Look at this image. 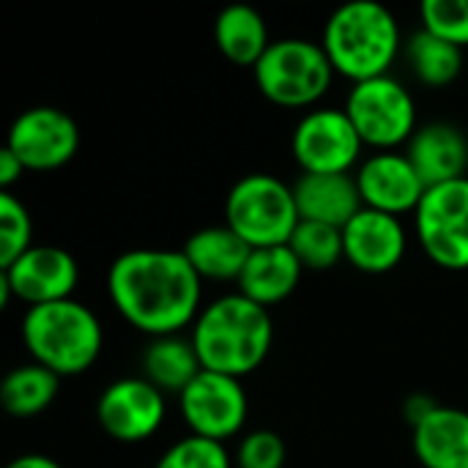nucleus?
<instances>
[{
	"label": "nucleus",
	"instance_id": "obj_17",
	"mask_svg": "<svg viewBox=\"0 0 468 468\" xmlns=\"http://www.w3.org/2000/svg\"><path fill=\"white\" fill-rule=\"evenodd\" d=\"M299 217L332 228H346L362 208L356 176L351 173H302L293 184Z\"/></svg>",
	"mask_w": 468,
	"mask_h": 468
},
{
	"label": "nucleus",
	"instance_id": "obj_15",
	"mask_svg": "<svg viewBox=\"0 0 468 468\" xmlns=\"http://www.w3.org/2000/svg\"><path fill=\"white\" fill-rule=\"evenodd\" d=\"M406 228L400 217L362 208L343 228L346 261L365 274H387L400 266L406 255Z\"/></svg>",
	"mask_w": 468,
	"mask_h": 468
},
{
	"label": "nucleus",
	"instance_id": "obj_7",
	"mask_svg": "<svg viewBox=\"0 0 468 468\" xmlns=\"http://www.w3.org/2000/svg\"><path fill=\"white\" fill-rule=\"evenodd\" d=\"M362 143L378 151L409 145L417 126V101L411 90L392 74L351 85L343 107Z\"/></svg>",
	"mask_w": 468,
	"mask_h": 468
},
{
	"label": "nucleus",
	"instance_id": "obj_21",
	"mask_svg": "<svg viewBox=\"0 0 468 468\" xmlns=\"http://www.w3.org/2000/svg\"><path fill=\"white\" fill-rule=\"evenodd\" d=\"M143 378L165 395H181L200 373L203 365L189 337L167 335L154 337L143 351Z\"/></svg>",
	"mask_w": 468,
	"mask_h": 468
},
{
	"label": "nucleus",
	"instance_id": "obj_16",
	"mask_svg": "<svg viewBox=\"0 0 468 468\" xmlns=\"http://www.w3.org/2000/svg\"><path fill=\"white\" fill-rule=\"evenodd\" d=\"M406 156L428 189L441 186L466 178L468 137L455 123L433 121L414 132V137L406 145Z\"/></svg>",
	"mask_w": 468,
	"mask_h": 468
},
{
	"label": "nucleus",
	"instance_id": "obj_6",
	"mask_svg": "<svg viewBox=\"0 0 468 468\" xmlns=\"http://www.w3.org/2000/svg\"><path fill=\"white\" fill-rule=\"evenodd\" d=\"M299 222L293 186L271 173H250L228 192L225 225L252 250L288 244Z\"/></svg>",
	"mask_w": 468,
	"mask_h": 468
},
{
	"label": "nucleus",
	"instance_id": "obj_10",
	"mask_svg": "<svg viewBox=\"0 0 468 468\" xmlns=\"http://www.w3.org/2000/svg\"><path fill=\"white\" fill-rule=\"evenodd\" d=\"M80 282V266L71 252L55 244H33L8 269H0V304L19 299L27 307L71 299Z\"/></svg>",
	"mask_w": 468,
	"mask_h": 468
},
{
	"label": "nucleus",
	"instance_id": "obj_30",
	"mask_svg": "<svg viewBox=\"0 0 468 468\" xmlns=\"http://www.w3.org/2000/svg\"><path fill=\"white\" fill-rule=\"evenodd\" d=\"M441 403H436L431 395H425V392H417V395H411L409 400H406V406H403V417H406V422L411 425V431L420 425V422H425L436 409H439Z\"/></svg>",
	"mask_w": 468,
	"mask_h": 468
},
{
	"label": "nucleus",
	"instance_id": "obj_13",
	"mask_svg": "<svg viewBox=\"0 0 468 468\" xmlns=\"http://www.w3.org/2000/svg\"><path fill=\"white\" fill-rule=\"evenodd\" d=\"M167 417L165 392L143 376L112 381L96 403L101 431L121 444H143L159 433Z\"/></svg>",
	"mask_w": 468,
	"mask_h": 468
},
{
	"label": "nucleus",
	"instance_id": "obj_1",
	"mask_svg": "<svg viewBox=\"0 0 468 468\" xmlns=\"http://www.w3.org/2000/svg\"><path fill=\"white\" fill-rule=\"evenodd\" d=\"M107 296L118 315L154 337L181 335L203 310V280L181 250H129L110 263Z\"/></svg>",
	"mask_w": 468,
	"mask_h": 468
},
{
	"label": "nucleus",
	"instance_id": "obj_29",
	"mask_svg": "<svg viewBox=\"0 0 468 468\" xmlns=\"http://www.w3.org/2000/svg\"><path fill=\"white\" fill-rule=\"evenodd\" d=\"M288 447L285 439L274 431H252L241 436L236 447V468H285Z\"/></svg>",
	"mask_w": 468,
	"mask_h": 468
},
{
	"label": "nucleus",
	"instance_id": "obj_19",
	"mask_svg": "<svg viewBox=\"0 0 468 468\" xmlns=\"http://www.w3.org/2000/svg\"><path fill=\"white\" fill-rule=\"evenodd\" d=\"M411 447L422 468H468V411L439 406L411 431Z\"/></svg>",
	"mask_w": 468,
	"mask_h": 468
},
{
	"label": "nucleus",
	"instance_id": "obj_4",
	"mask_svg": "<svg viewBox=\"0 0 468 468\" xmlns=\"http://www.w3.org/2000/svg\"><path fill=\"white\" fill-rule=\"evenodd\" d=\"M22 343L30 362L60 378H74L96 365L104 346V332L90 307L77 299H66L27 307L22 318Z\"/></svg>",
	"mask_w": 468,
	"mask_h": 468
},
{
	"label": "nucleus",
	"instance_id": "obj_18",
	"mask_svg": "<svg viewBox=\"0 0 468 468\" xmlns=\"http://www.w3.org/2000/svg\"><path fill=\"white\" fill-rule=\"evenodd\" d=\"M302 274H304V269L288 244L263 247V250L250 252V261L236 285H239L241 296H247L250 302L269 310V307L285 302L299 288Z\"/></svg>",
	"mask_w": 468,
	"mask_h": 468
},
{
	"label": "nucleus",
	"instance_id": "obj_28",
	"mask_svg": "<svg viewBox=\"0 0 468 468\" xmlns=\"http://www.w3.org/2000/svg\"><path fill=\"white\" fill-rule=\"evenodd\" d=\"M156 468H233V461L225 444L200 436H186L159 458Z\"/></svg>",
	"mask_w": 468,
	"mask_h": 468
},
{
	"label": "nucleus",
	"instance_id": "obj_26",
	"mask_svg": "<svg viewBox=\"0 0 468 468\" xmlns=\"http://www.w3.org/2000/svg\"><path fill=\"white\" fill-rule=\"evenodd\" d=\"M33 247V219L14 192H0V269H8Z\"/></svg>",
	"mask_w": 468,
	"mask_h": 468
},
{
	"label": "nucleus",
	"instance_id": "obj_8",
	"mask_svg": "<svg viewBox=\"0 0 468 468\" xmlns=\"http://www.w3.org/2000/svg\"><path fill=\"white\" fill-rule=\"evenodd\" d=\"M422 252L447 271H468V176L431 186L414 211Z\"/></svg>",
	"mask_w": 468,
	"mask_h": 468
},
{
	"label": "nucleus",
	"instance_id": "obj_27",
	"mask_svg": "<svg viewBox=\"0 0 468 468\" xmlns=\"http://www.w3.org/2000/svg\"><path fill=\"white\" fill-rule=\"evenodd\" d=\"M422 27L461 49L468 47V0H425L420 5Z\"/></svg>",
	"mask_w": 468,
	"mask_h": 468
},
{
	"label": "nucleus",
	"instance_id": "obj_9",
	"mask_svg": "<svg viewBox=\"0 0 468 468\" xmlns=\"http://www.w3.org/2000/svg\"><path fill=\"white\" fill-rule=\"evenodd\" d=\"M362 148L365 143L343 107L304 112L291 137V151L302 173H351Z\"/></svg>",
	"mask_w": 468,
	"mask_h": 468
},
{
	"label": "nucleus",
	"instance_id": "obj_22",
	"mask_svg": "<svg viewBox=\"0 0 468 468\" xmlns=\"http://www.w3.org/2000/svg\"><path fill=\"white\" fill-rule=\"evenodd\" d=\"M214 44L230 63L255 69L271 38L266 19L252 5H228L214 19Z\"/></svg>",
	"mask_w": 468,
	"mask_h": 468
},
{
	"label": "nucleus",
	"instance_id": "obj_24",
	"mask_svg": "<svg viewBox=\"0 0 468 468\" xmlns=\"http://www.w3.org/2000/svg\"><path fill=\"white\" fill-rule=\"evenodd\" d=\"M406 60H409L414 77L428 88L452 85L461 77L463 66H466V55H463L461 47L428 33L425 27H420L417 33L409 36Z\"/></svg>",
	"mask_w": 468,
	"mask_h": 468
},
{
	"label": "nucleus",
	"instance_id": "obj_5",
	"mask_svg": "<svg viewBox=\"0 0 468 468\" xmlns=\"http://www.w3.org/2000/svg\"><path fill=\"white\" fill-rule=\"evenodd\" d=\"M258 90L277 107L302 110L318 104L332 82L335 66L321 41L277 38L252 69Z\"/></svg>",
	"mask_w": 468,
	"mask_h": 468
},
{
	"label": "nucleus",
	"instance_id": "obj_14",
	"mask_svg": "<svg viewBox=\"0 0 468 468\" xmlns=\"http://www.w3.org/2000/svg\"><path fill=\"white\" fill-rule=\"evenodd\" d=\"M354 176H356V186H359L365 208L392 214V217L414 214L428 192V186L422 184L409 156L395 154V151L373 154L370 159L359 165Z\"/></svg>",
	"mask_w": 468,
	"mask_h": 468
},
{
	"label": "nucleus",
	"instance_id": "obj_12",
	"mask_svg": "<svg viewBox=\"0 0 468 468\" xmlns=\"http://www.w3.org/2000/svg\"><path fill=\"white\" fill-rule=\"evenodd\" d=\"M5 148L27 173H49L74 159L80 148V129L74 118L58 107H30L14 118Z\"/></svg>",
	"mask_w": 468,
	"mask_h": 468
},
{
	"label": "nucleus",
	"instance_id": "obj_20",
	"mask_svg": "<svg viewBox=\"0 0 468 468\" xmlns=\"http://www.w3.org/2000/svg\"><path fill=\"white\" fill-rule=\"evenodd\" d=\"M200 280L239 282L252 247L228 225H211L192 233L181 250Z\"/></svg>",
	"mask_w": 468,
	"mask_h": 468
},
{
	"label": "nucleus",
	"instance_id": "obj_3",
	"mask_svg": "<svg viewBox=\"0 0 468 468\" xmlns=\"http://www.w3.org/2000/svg\"><path fill=\"white\" fill-rule=\"evenodd\" d=\"M321 44L335 66V74L351 80L354 85L387 77L403 49L398 16L373 0L340 5L326 19Z\"/></svg>",
	"mask_w": 468,
	"mask_h": 468
},
{
	"label": "nucleus",
	"instance_id": "obj_11",
	"mask_svg": "<svg viewBox=\"0 0 468 468\" xmlns=\"http://www.w3.org/2000/svg\"><path fill=\"white\" fill-rule=\"evenodd\" d=\"M178 409L192 436L219 441V444L239 436L250 414L241 378H230V376H219L208 370H203L178 395Z\"/></svg>",
	"mask_w": 468,
	"mask_h": 468
},
{
	"label": "nucleus",
	"instance_id": "obj_25",
	"mask_svg": "<svg viewBox=\"0 0 468 468\" xmlns=\"http://www.w3.org/2000/svg\"><path fill=\"white\" fill-rule=\"evenodd\" d=\"M291 252L302 263L304 271H329L340 261H346V247H343V230L321 222H307L302 219L288 241Z\"/></svg>",
	"mask_w": 468,
	"mask_h": 468
},
{
	"label": "nucleus",
	"instance_id": "obj_23",
	"mask_svg": "<svg viewBox=\"0 0 468 468\" xmlns=\"http://www.w3.org/2000/svg\"><path fill=\"white\" fill-rule=\"evenodd\" d=\"M58 389L60 376L36 362H27L5 373L0 384V406L14 420H33L55 403Z\"/></svg>",
	"mask_w": 468,
	"mask_h": 468
},
{
	"label": "nucleus",
	"instance_id": "obj_32",
	"mask_svg": "<svg viewBox=\"0 0 468 468\" xmlns=\"http://www.w3.org/2000/svg\"><path fill=\"white\" fill-rule=\"evenodd\" d=\"M5 468H63L58 461H52L49 455H38V452H30V455H19L14 458Z\"/></svg>",
	"mask_w": 468,
	"mask_h": 468
},
{
	"label": "nucleus",
	"instance_id": "obj_31",
	"mask_svg": "<svg viewBox=\"0 0 468 468\" xmlns=\"http://www.w3.org/2000/svg\"><path fill=\"white\" fill-rule=\"evenodd\" d=\"M25 173H27L25 165L3 145V151H0V192H11V186H14Z\"/></svg>",
	"mask_w": 468,
	"mask_h": 468
},
{
	"label": "nucleus",
	"instance_id": "obj_2",
	"mask_svg": "<svg viewBox=\"0 0 468 468\" xmlns=\"http://www.w3.org/2000/svg\"><path fill=\"white\" fill-rule=\"evenodd\" d=\"M189 340L203 370L244 378L266 362L274 343V324L266 307L236 291L200 310Z\"/></svg>",
	"mask_w": 468,
	"mask_h": 468
}]
</instances>
